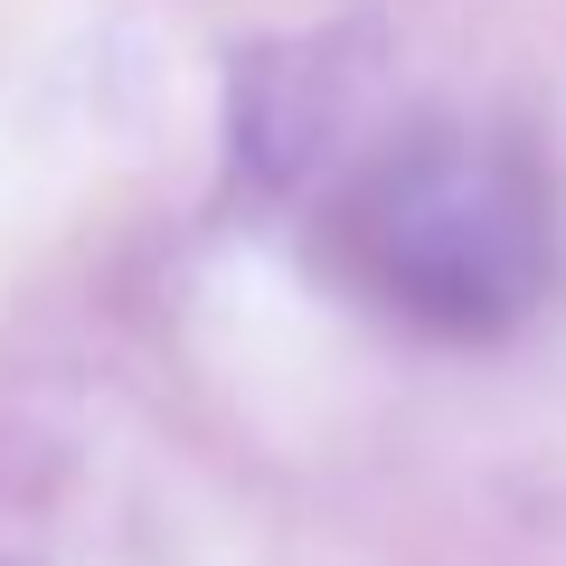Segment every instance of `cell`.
I'll use <instances>...</instances> for the list:
<instances>
[{
  "label": "cell",
  "mask_w": 566,
  "mask_h": 566,
  "mask_svg": "<svg viewBox=\"0 0 566 566\" xmlns=\"http://www.w3.org/2000/svg\"><path fill=\"white\" fill-rule=\"evenodd\" d=\"M340 264L387 312L453 340L510 331L547 293V189L491 133H416L340 199Z\"/></svg>",
  "instance_id": "obj_1"
}]
</instances>
